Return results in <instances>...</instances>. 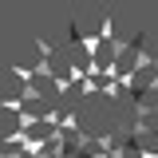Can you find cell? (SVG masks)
Masks as SVG:
<instances>
[{"instance_id": "1", "label": "cell", "mask_w": 158, "mask_h": 158, "mask_svg": "<svg viewBox=\"0 0 158 158\" xmlns=\"http://www.w3.org/2000/svg\"><path fill=\"white\" fill-rule=\"evenodd\" d=\"M0 107H4V111H16V115H20V111H24V103H20L16 95H8V99H0Z\"/></svg>"}]
</instances>
